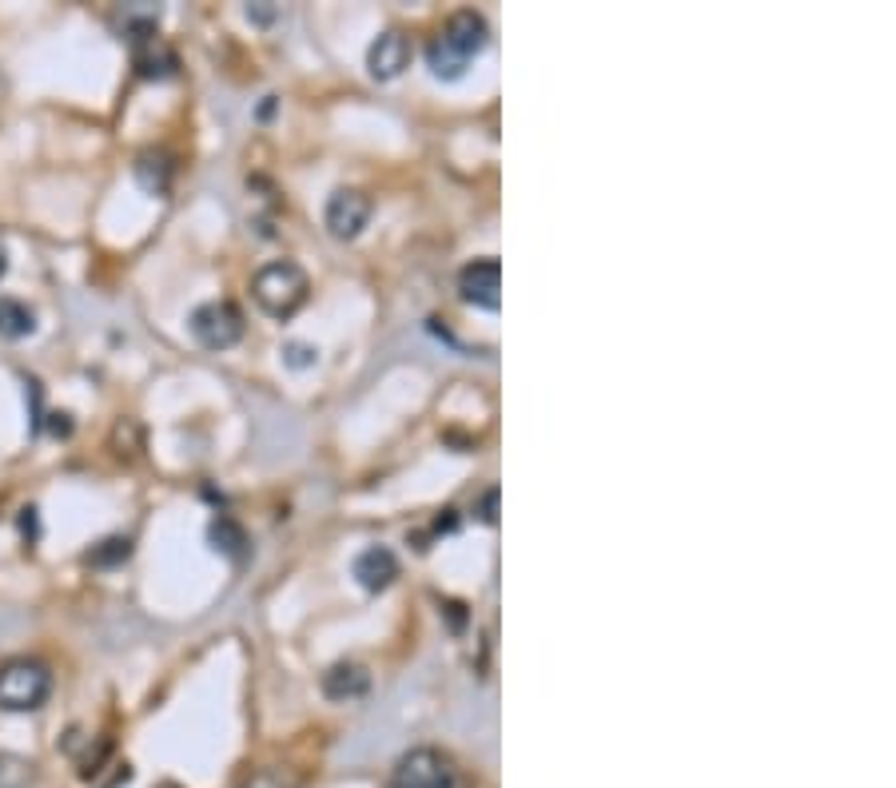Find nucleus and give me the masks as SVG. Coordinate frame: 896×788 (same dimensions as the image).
<instances>
[{"label": "nucleus", "mask_w": 896, "mask_h": 788, "mask_svg": "<svg viewBox=\"0 0 896 788\" xmlns=\"http://www.w3.org/2000/svg\"><path fill=\"white\" fill-rule=\"evenodd\" d=\"M487 37H490V29L478 12H470V9L455 12V17L447 20V29L430 40V48H427L430 72L442 80H458L462 68L470 64V57H478V52L487 48Z\"/></svg>", "instance_id": "1"}, {"label": "nucleus", "mask_w": 896, "mask_h": 788, "mask_svg": "<svg viewBox=\"0 0 896 788\" xmlns=\"http://www.w3.org/2000/svg\"><path fill=\"white\" fill-rule=\"evenodd\" d=\"M307 271L291 259H276V263H263L251 276V299L259 303V311H268L271 319H287L296 315L299 307L307 303Z\"/></svg>", "instance_id": "2"}, {"label": "nucleus", "mask_w": 896, "mask_h": 788, "mask_svg": "<svg viewBox=\"0 0 896 788\" xmlns=\"http://www.w3.org/2000/svg\"><path fill=\"white\" fill-rule=\"evenodd\" d=\"M52 694V674L40 661H20L0 665V709L4 712H32L48 701Z\"/></svg>", "instance_id": "3"}, {"label": "nucleus", "mask_w": 896, "mask_h": 788, "mask_svg": "<svg viewBox=\"0 0 896 788\" xmlns=\"http://www.w3.org/2000/svg\"><path fill=\"white\" fill-rule=\"evenodd\" d=\"M395 788H470V785L447 752L410 749L395 765Z\"/></svg>", "instance_id": "4"}, {"label": "nucleus", "mask_w": 896, "mask_h": 788, "mask_svg": "<svg viewBox=\"0 0 896 788\" xmlns=\"http://www.w3.org/2000/svg\"><path fill=\"white\" fill-rule=\"evenodd\" d=\"M191 335H196V342L200 347H208V351H228V347H236L239 339H243V315H239V307L231 303H203L191 311L188 319Z\"/></svg>", "instance_id": "5"}, {"label": "nucleus", "mask_w": 896, "mask_h": 788, "mask_svg": "<svg viewBox=\"0 0 896 788\" xmlns=\"http://www.w3.org/2000/svg\"><path fill=\"white\" fill-rule=\"evenodd\" d=\"M458 291L470 307H482V311H498L502 303V267L498 259H475L458 271Z\"/></svg>", "instance_id": "6"}, {"label": "nucleus", "mask_w": 896, "mask_h": 788, "mask_svg": "<svg viewBox=\"0 0 896 788\" xmlns=\"http://www.w3.org/2000/svg\"><path fill=\"white\" fill-rule=\"evenodd\" d=\"M367 219H371V200L355 188L335 191L331 203H327V231L335 239H355L367 228Z\"/></svg>", "instance_id": "7"}, {"label": "nucleus", "mask_w": 896, "mask_h": 788, "mask_svg": "<svg viewBox=\"0 0 896 788\" xmlns=\"http://www.w3.org/2000/svg\"><path fill=\"white\" fill-rule=\"evenodd\" d=\"M351 573L362 589L379 594V589H387L395 578H399V558H395L387 546H371V550H362L359 558L351 561Z\"/></svg>", "instance_id": "8"}, {"label": "nucleus", "mask_w": 896, "mask_h": 788, "mask_svg": "<svg viewBox=\"0 0 896 788\" xmlns=\"http://www.w3.org/2000/svg\"><path fill=\"white\" fill-rule=\"evenodd\" d=\"M407 60H410V40L402 32H382L371 44V52H367V64H371L375 80H395L407 68Z\"/></svg>", "instance_id": "9"}, {"label": "nucleus", "mask_w": 896, "mask_h": 788, "mask_svg": "<svg viewBox=\"0 0 896 788\" xmlns=\"http://www.w3.org/2000/svg\"><path fill=\"white\" fill-rule=\"evenodd\" d=\"M362 689H367V669H362V665H355V661L335 665V669H327V674H323V694L331 697V701L359 697Z\"/></svg>", "instance_id": "10"}, {"label": "nucleus", "mask_w": 896, "mask_h": 788, "mask_svg": "<svg viewBox=\"0 0 896 788\" xmlns=\"http://www.w3.org/2000/svg\"><path fill=\"white\" fill-rule=\"evenodd\" d=\"M37 331V315L20 299H0V339H29Z\"/></svg>", "instance_id": "11"}, {"label": "nucleus", "mask_w": 896, "mask_h": 788, "mask_svg": "<svg viewBox=\"0 0 896 788\" xmlns=\"http://www.w3.org/2000/svg\"><path fill=\"white\" fill-rule=\"evenodd\" d=\"M136 176H140V183L148 191H156L160 196L163 188H168V180H172V163H168V156H140V163H136Z\"/></svg>", "instance_id": "12"}, {"label": "nucleus", "mask_w": 896, "mask_h": 788, "mask_svg": "<svg viewBox=\"0 0 896 788\" xmlns=\"http://www.w3.org/2000/svg\"><path fill=\"white\" fill-rule=\"evenodd\" d=\"M37 769L32 760L17 757V752H0V788H32Z\"/></svg>", "instance_id": "13"}, {"label": "nucleus", "mask_w": 896, "mask_h": 788, "mask_svg": "<svg viewBox=\"0 0 896 788\" xmlns=\"http://www.w3.org/2000/svg\"><path fill=\"white\" fill-rule=\"evenodd\" d=\"M136 68H140V77H168L176 68V60H172V52H163L156 40H148V48H136Z\"/></svg>", "instance_id": "14"}, {"label": "nucleus", "mask_w": 896, "mask_h": 788, "mask_svg": "<svg viewBox=\"0 0 896 788\" xmlns=\"http://www.w3.org/2000/svg\"><path fill=\"white\" fill-rule=\"evenodd\" d=\"M211 546L220 553H228V558H239L243 546H248V538H243V530H239L231 518H216V522H211Z\"/></svg>", "instance_id": "15"}, {"label": "nucleus", "mask_w": 896, "mask_h": 788, "mask_svg": "<svg viewBox=\"0 0 896 788\" xmlns=\"http://www.w3.org/2000/svg\"><path fill=\"white\" fill-rule=\"evenodd\" d=\"M128 553H132V541H128V538H112V541H104V546H100L96 553H88V561L104 566V561H120V558H128Z\"/></svg>", "instance_id": "16"}, {"label": "nucleus", "mask_w": 896, "mask_h": 788, "mask_svg": "<svg viewBox=\"0 0 896 788\" xmlns=\"http://www.w3.org/2000/svg\"><path fill=\"white\" fill-rule=\"evenodd\" d=\"M283 359H287V367H311L315 362V347H303V342H291L283 351Z\"/></svg>", "instance_id": "17"}, {"label": "nucleus", "mask_w": 896, "mask_h": 788, "mask_svg": "<svg viewBox=\"0 0 896 788\" xmlns=\"http://www.w3.org/2000/svg\"><path fill=\"white\" fill-rule=\"evenodd\" d=\"M243 788H287V785H283V777H279V772H256V777H251Z\"/></svg>", "instance_id": "18"}, {"label": "nucleus", "mask_w": 896, "mask_h": 788, "mask_svg": "<svg viewBox=\"0 0 896 788\" xmlns=\"http://www.w3.org/2000/svg\"><path fill=\"white\" fill-rule=\"evenodd\" d=\"M9 271V256H4V248H0V276Z\"/></svg>", "instance_id": "19"}, {"label": "nucleus", "mask_w": 896, "mask_h": 788, "mask_svg": "<svg viewBox=\"0 0 896 788\" xmlns=\"http://www.w3.org/2000/svg\"><path fill=\"white\" fill-rule=\"evenodd\" d=\"M156 788H180V785H172V780H163V785H156Z\"/></svg>", "instance_id": "20"}]
</instances>
